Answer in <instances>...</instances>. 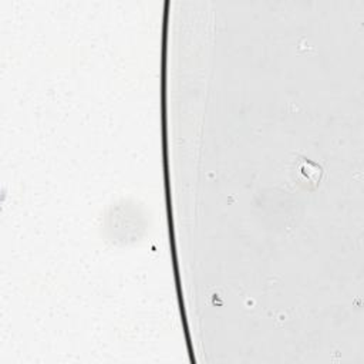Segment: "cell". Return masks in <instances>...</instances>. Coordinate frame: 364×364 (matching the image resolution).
<instances>
[{
    "mask_svg": "<svg viewBox=\"0 0 364 364\" xmlns=\"http://www.w3.org/2000/svg\"><path fill=\"white\" fill-rule=\"evenodd\" d=\"M323 170L318 164H314L309 159H301L296 164V179L299 181V184L305 187H317L318 182L322 181Z\"/></svg>",
    "mask_w": 364,
    "mask_h": 364,
    "instance_id": "6da1fadb",
    "label": "cell"
}]
</instances>
